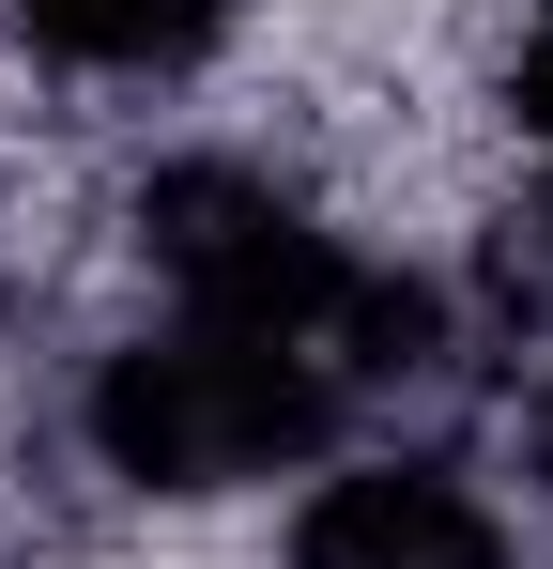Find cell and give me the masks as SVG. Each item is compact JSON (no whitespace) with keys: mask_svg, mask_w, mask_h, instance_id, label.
<instances>
[{"mask_svg":"<svg viewBox=\"0 0 553 569\" xmlns=\"http://www.w3.org/2000/svg\"><path fill=\"white\" fill-rule=\"evenodd\" d=\"M354 431H369V400L339 355L247 339V323H184V308L108 323L78 355V385H62V447L123 508H276Z\"/></svg>","mask_w":553,"mask_h":569,"instance_id":"1","label":"cell"},{"mask_svg":"<svg viewBox=\"0 0 553 569\" xmlns=\"http://www.w3.org/2000/svg\"><path fill=\"white\" fill-rule=\"evenodd\" d=\"M262 569H523V508L476 447L431 431H354L323 477L276 492V555Z\"/></svg>","mask_w":553,"mask_h":569,"instance_id":"2","label":"cell"},{"mask_svg":"<svg viewBox=\"0 0 553 569\" xmlns=\"http://www.w3.org/2000/svg\"><path fill=\"white\" fill-rule=\"evenodd\" d=\"M247 0H0V62L62 108H170L231 62Z\"/></svg>","mask_w":553,"mask_h":569,"instance_id":"3","label":"cell"},{"mask_svg":"<svg viewBox=\"0 0 553 569\" xmlns=\"http://www.w3.org/2000/svg\"><path fill=\"white\" fill-rule=\"evenodd\" d=\"M492 123H507L523 170H553V0H523V16L492 31Z\"/></svg>","mask_w":553,"mask_h":569,"instance_id":"4","label":"cell"},{"mask_svg":"<svg viewBox=\"0 0 553 569\" xmlns=\"http://www.w3.org/2000/svg\"><path fill=\"white\" fill-rule=\"evenodd\" d=\"M492 477H507V508L553 523V339L507 370V416H492Z\"/></svg>","mask_w":553,"mask_h":569,"instance_id":"5","label":"cell"}]
</instances>
